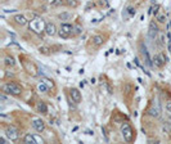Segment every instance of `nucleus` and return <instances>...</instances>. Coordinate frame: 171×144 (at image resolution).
<instances>
[{
  "instance_id": "3",
  "label": "nucleus",
  "mask_w": 171,
  "mask_h": 144,
  "mask_svg": "<svg viewBox=\"0 0 171 144\" xmlns=\"http://www.w3.org/2000/svg\"><path fill=\"white\" fill-rule=\"evenodd\" d=\"M135 131H134V129L131 127V125L130 123H127V122H124L122 123V126H121V134H122V136H124V140L126 141V143H131L132 140H134V138H135Z\"/></svg>"
},
{
  "instance_id": "2",
  "label": "nucleus",
  "mask_w": 171,
  "mask_h": 144,
  "mask_svg": "<svg viewBox=\"0 0 171 144\" xmlns=\"http://www.w3.org/2000/svg\"><path fill=\"white\" fill-rule=\"evenodd\" d=\"M1 91L5 93V94H11V95L18 97V95L22 94V87L19 86L18 84H16V82L9 81V82H5V84L1 85Z\"/></svg>"
},
{
  "instance_id": "9",
  "label": "nucleus",
  "mask_w": 171,
  "mask_h": 144,
  "mask_svg": "<svg viewBox=\"0 0 171 144\" xmlns=\"http://www.w3.org/2000/svg\"><path fill=\"white\" fill-rule=\"evenodd\" d=\"M45 33L49 36H54L58 33V30H57V26L52 22H48L47 26H45Z\"/></svg>"
},
{
  "instance_id": "24",
  "label": "nucleus",
  "mask_w": 171,
  "mask_h": 144,
  "mask_svg": "<svg viewBox=\"0 0 171 144\" xmlns=\"http://www.w3.org/2000/svg\"><path fill=\"white\" fill-rule=\"evenodd\" d=\"M53 5H61V4H66L65 0H53L52 1Z\"/></svg>"
},
{
  "instance_id": "31",
  "label": "nucleus",
  "mask_w": 171,
  "mask_h": 144,
  "mask_svg": "<svg viewBox=\"0 0 171 144\" xmlns=\"http://www.w3.org/2000/svg\"><path fill=\"white\" fill-rule=\"evenodd\" d=\"M0 140H1V143H3V144H7V143H8V140H7L4 136H1V138H0Z\"/></svg>"
},
{
  "instance_id": "16",
  "label": "nucleus",
  "mask_w": 171,
  "mask_h": 144,
  "mask_svg": "<svg viewBox=\"0 0 171 144\" xmlns=\"http://www.w3.org/2000/svg\"><path fill=\"white\" fill-rule=\"evenodd\" d=\"M36 109H37V112L43 113V115H47V113H48V107H47V104H45V103L43 102V100L37 102V104H36Z\"/></svg>"
},
{
  "instance_id": "29",
  "label": "nucleus",
  "mask_w": 171,
  "mask_h": 144,
  "mask_svg": "<svg viewBox=\"0 0 171 144\" xmlns=\"http://www.w3.org/2000/svg\"><path fill=\"white\" fill-rule=\"evenodd\" d=\"M100 5H104V7H108V1H107V0H102V1H100Z\"/></svg>"
},
{
  "instance_id": "13",
  "label": "nucleus",
  "mask_w": 171,
  "mask_h": 144,
  "mask_svg": "<svg viewBox=\"0 0 171 144\" xmlns=\"http://www.w3.org/2000/svg\"><path fill=\"white\" fill-rule=\"evenodd\" d=\"M13 21L18 26H25V25H27V22H29V19L26 18V15H23V14H16L13 17Z\"/></svg>"
},
{
  "instance_id": "10",
  "label": "nucleus",
  "mask_w": 171,
  "mask_h": 144,
  "mask_svg": "<svg viewBox=\"0 0 171 144\" xmlns=\"http://www.w3.org/2000/svg\"><path fill=\"white\" fill-rule=\"evenodd\" d=\"M70 95H71V98H72V100H73L75 103H80L81 99H83L80 90L76 89V87H72V89L70 90Z\"/></svg>"
},
{
  "instance_id": "26",
  "label": "nucleus",
  "mask_w": 171,
  "mask_h": 144,
  "mask_svg": "<svg viewBox=\"0 0 171 144\" xmlns=\"http://www.w3.org/2000/svg\"><path fill=\"white\" fill-rule=\"evenodd\" d=\"M75 28V31H73V33H76V35H79V33H81V31H83V28H81V26H76V27H73Z\"/></svg>"
},
{
  "instance_id": "18",
  "label": "nucleus",
  "mask_w": 171,
  "mask_h": 144,
  "mask_svg": "<svg viewBox=\"0 0 171 144\" xmlns=\"http://www.w3.org/2000/svg\"><path fill=\"white\" fill-rule=\"evenodd\" d=\"M41 81L44 82V84L47 85L49 89H53V87H54V84H53V81H52V80H49V79H47V77H43Z\"/></svg>"
},
{
  "instance_id": "5",
  "label": "nucleus",
  "mask_w": 171,
  "mask_h": 144,
  "mask_svg": "<svg viewBox=\"0 0 171 144\" xmlns=\"http://www.w3.org/2000/svg\"><path fill=\"white\" fill-rule=\"evenodd\" d=\"M23 141L27 144H43L45 143L44 139L41 136L36 135V134H26L23 138Z\"/></svg>"
},
{
  "instance_id": "22",
  "label": "nucleus",
  "mask_w": 171,
  "mask_h": 144,
  "mask_svg": "<svg viewBox=\"0 0 171 144\" xmlns=\"http://www.w3.org/2000/svg\"><path fill=\"white\" fill-rule=\"evenodd\" d=\"M59 18H61V19H63V21H66V19H70V18H71V14H70V13H61V14H59Z\"/></svg>"
},
{
  "instance_id": "17",
  "label": "nucleus",
  "mask_w": 171,
  "mask_h": 144,
  "mask_svg": "<svg viewBox=\"0 0 171 144\" xmlns=\"http://www.w3.org/2000/svg\"><path fill=\"white\" fill-rule=\"evenodd\" d=\"M4 63H5V66H8V67H13L14 64H16V61H14L13 57L7 55L5 58H4Z\"/></svg>"
},
{
  "instance_id": "6",
  "label": "nucleus",
  "mask_w": 171,
  "mask_h": 144,
  "mask_svg": "<svg viewBox=\"0 0 171 144\" xmlns=\"http://www.w3.org/2000/svg\"><path fill=\"white\" fill-rule=\"evenodd\" d=\"M5 135L8 136L11 141H16V140H18V138H19V131H18V129L13 127V126H9V127L5 129Z\"/></svg>"
},
{
  "instance_id": "25",
  "label": "nucleus",
  "mask_w": 171,
  "mask_h": 144,
  "mask_svg": "<svg viewBox=\"0 0 171 144\" xmlns=\"http://www.w3.org/2000/svg\"><path fill=\"white\" fill-rule=\"evenodd\" d=\"M157 19H158V22H160V23H165L166 22V17H165V15H162V14L158 15Z\"/></svg>"
},
{
  "instance_id": "15",
  "label": "nucleus",
  "mask_w": 171,
  "mask_h": 144,
  "mask_svg": "<svg viewBox=\"0 0 171 144\" xmlns=\"http://www.w3.org/2000/svg\"><path fill=\"white\" fill-rule=\"evenodd\" d=\"M165 57H163V54H158V55L154 57V66L158 67V68H162L163 66H165Z\"/></svg>"
},
{
  "instance_id": "23",
  "label": "nucleus",
  "mask_w": 171,
  "mask_h": 144,
  "mask_svg": "<svg viewBox=\"0 0 171 144\" xmlns=\"http://www.w3.org/2000/svg\"><path fill=\"white\" fill-rule=\"evenodd\" d=\"M126 12L129 13V15H130V17H132V15H135V13H136V10H135V8H132V7H127Z\"/></svg>"
},
{
  "instance_id": "7",
  "label": "nucleus",
  "mask_w": 171,
  "mask_h": 144,
  "mask_svg": "<svg viewBox=\"0 0 171 144\" xmlns=\"http://www.w3.org/2000/svg\"><path fill=\"white\" fill-rule=\"evenodd\" d=\"M23 68L27 71V73H30L31 76H36L37 75V67L34 62L31 61H23Z\"/></svg>"
},
{
  "instance_id": "28",
  "label": "nucleus",
  "mask_w": 171,
  "mask_h": 144,
  "mask_svg": "<svg viewBox=\"0 0 171 144\" xmlns=\"http://www.w3.org/2000/svg\"><path fill=\"white\" fill-rule=\"evenodd\" d=\"M167 37H168V43L171 44V30H167Z\"/></svg>"
},
{
  "instance_id": "1",
  "label": "nucleus",
  "mask_w": 171,
  "mask_h": 144,
  "mask_svg": "<svg viewBox=\"0 0 171 144\" xmlns=\"http://www.w3.org/2000/svg\"><path fill=\"white\" fill-rule=\"evenodd\" d=\"M45 26H47V23H45V21L41 17H35L34 19L29 23V30L32 31L34 33L40 35L41 32L45 31Z\"/></svg>"
},
{
  "instance_id": "20",
  "label": "nucleus",
  "mask_w": 171,
  "mask_h": 144,
  "mask_svg": "<svg viewBox=\"0 0 171 144\" xmlns=\"http://www.w3.org/2000/svg\"><path fill=\"white\" fill-rule=\"evenodd\" d=\"M65 3L67 7H71V8H76L79 5V3L76 0H65Z\"/></svg>"
},
{
  "instance_id": "8",
  "label": "nucleus",
  "mask_w": 171,
  "mask_h": 144,
  "mask_svg": "<svg viewBox=\"0 0 171 144\" xmlns=\"http://www.w3.org/2000/svg\"><path fill=\"white\" fill-rule=\"evenodd\" d=\"M31 123H32V127H34L37 133H41V131L45 130V122L41 118H34Z\"/></svg>"
},
{
  "instance_id": "30",
  "label": "nucleus",
  "mask_w": 171,
  "mask_h": 144,
  "mask_svg": "<svg viewBox=\"0 0 171 144\" xmlns=\"http://www.w3.org/2000/svg\"><path fill=\"white\" fill-rule=\"evenodd\" d=\"M153 9H154V15H157V13H158V9H160V5H156V7L153 8Z\"/></svg>"
},
{
  "instance_id": "12",
  "label": "nucleus",
  "mask_w": 171,
  "mask_h": 144,
  "mask_svg": "<svg viewBox=\"0 0 171 144\" xmlns=\"http://www.w3.org/2000/svg\"><path fill=\"white\" fill-rule=\"evenodd\" d=\"M140 51H142L143 57H144V61H145V63H147L149 67H152V66H153V63H152V59H150L149 53H148V50H147V48H145V45H140Z\"/></svg>"
},
{
  "instance_id": "27",
  "label": "nucleus",
  "mask_w": 171,
  "mask_h": 144,
  "mask_svg": "<svg viewBox=\"0 0 171 144\" xmlns=\"http://www.w3.org/2000/svg\"><path fill=\"white\" fill-rule=\"evenodd\" d=\"M166 109H167V112L171 115V102H167V103H166Z\"/></svg>"
},
{
  "instance_id": "11",
  "label": "nucleus",
  "mask_w": 171,
  "mask_h": 144,
  "mask_svg": "<svg viewBox=\"0 0 171 144\" xmlns=\"http://www.w3.org/2000/svg\"><path fill=\"white\" fill-rule=\"evenodd\" d=\"M157 32H158V27L154 22H150L149 23V30H148V36H149L150 40H154L156 36H157Z\"/></svg>"
},
{
  "instance_id": "14",
  "label": "nucleus",
  "mask_w": 171,
  "mask_h": 144,
  "mask_svg": "<svg viewBox=\"0 0 171 144\" xmlns=\"http://www.w3.org/2000/svg\"><path fill=\"white\" fill-rule=\"evenodd\" d=\"M104 37L102 35H95V36H93L91 37V44H93L94 46H100V45H103L104 44Z\"/></svg>"
},
{
  "instance_id": "4",
  "label": "nucleus",
  "mask_w": 171,
  "mask_h": 144,
  "mask_svg": "<svg viewBox=\"0 0 171 144\" xmlns=\"http://www.w3.org/2000/svg\"><path fill=\"white\" fill-rule=\"evenodd\" d=\"M73 30H75V28H73L72 25H70V23H62V25H61V28L58 30V35H59L62 39H68V37L72 36Z\"/></svg>"
},
{
  "instance_id": "21",
  "label": "nucleus",
  "mask_w": 171,
  "mask_h": 144,
  "mask_svg": "<svg viewBox=\"0 0 171 144\" xmlns=\"http://www.w3.org/2000/svg\"><path fill=\"white\" fill-rule=\"evenodd\" d=\"M39 51L41 54H50V49L48 46H40L39 48Z\"/></svg>"
},
{
  "instance_id": "19",
  "label": "nucleus",
  "mask_w": 171,
  "mask_h": 144,
  "mask_svg": "<svg viewBox=\"0 0 171 144\" xmlns=\"http://www.w3.org/2000/svg\"><path fill=\"white\" fill-rule=\"evenodd\" d=\"M37 89H39V91H41V93H47L48 90H49V87H48L47 85H45L44 82L41 81L39 85H37Z\"/></svg>"
}]
</instances>
